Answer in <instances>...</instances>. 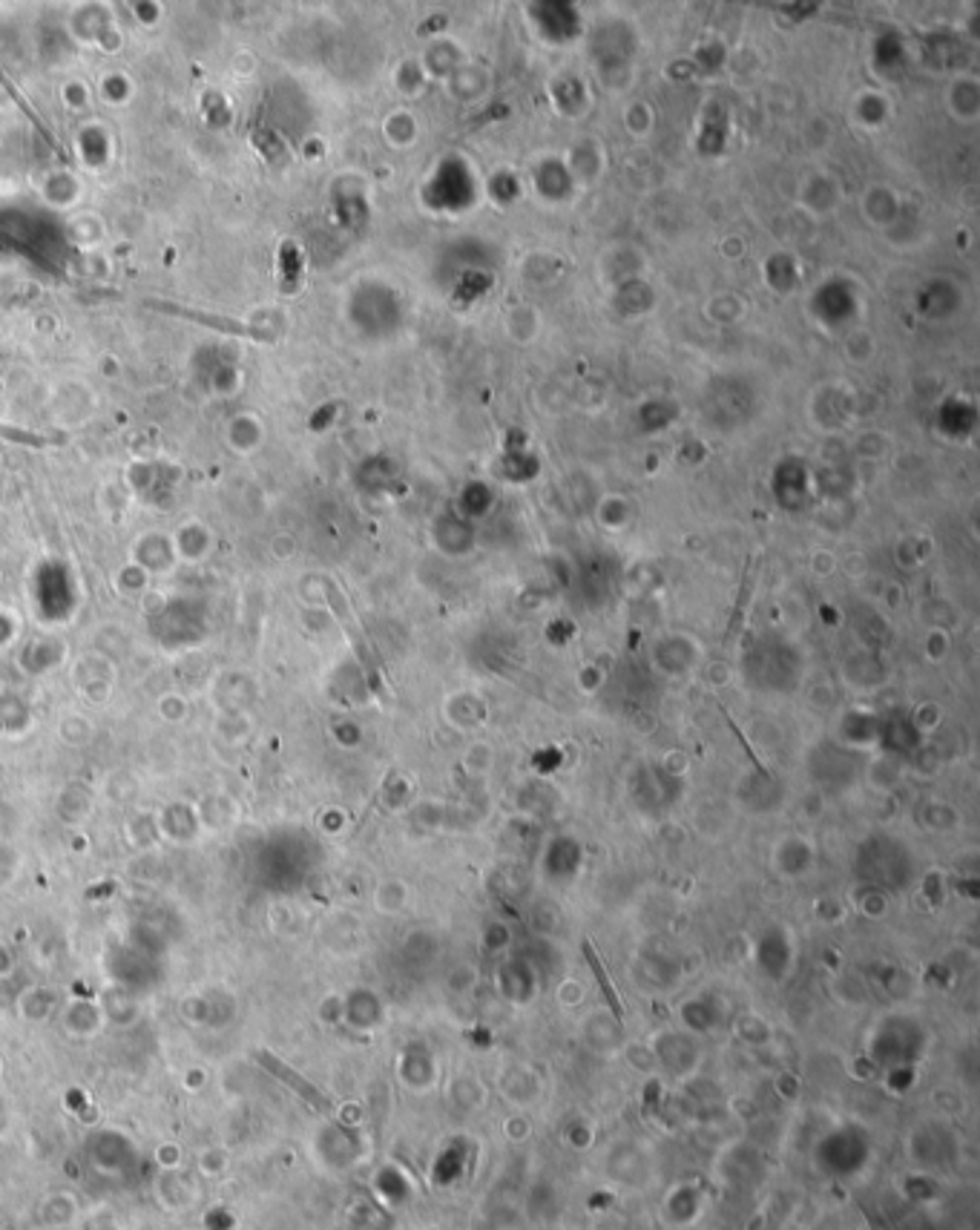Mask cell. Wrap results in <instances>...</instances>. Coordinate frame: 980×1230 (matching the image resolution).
<instances>
[{
	"mask_svg": "<svg viewBox=\"0 0 980 1230\" xmlns=\"http://www.w3.org/2000/svg\"><path fill=\"white\" fill-rule=\"evenodd\" d=\"M0 437L18 440V443H29V446H47L50 440H61V437H41V434H32V431L12 429V426H0Z\"/></svg>",
	"mask_w": 980,
	"mask_h": 1230,
	"instance_id": "cell-2",
	"label": "cell"
},
{
	"mask_svg": "<svg viewBox=\"0 0 980 1230\" xmlns=\"http://www.w3.org/2000/svg\"><path fill=\"white\" fill-rule=\"evenodd\" d=\"M147 306L159 308V310H164V313H173V316H184V319L201 322V325H210V328H219V331H228V334H236V337H247V340H265L259 331H253L250 325H245V322H236V319H225V316H213V313L207 316L204 310L173 306V303H159V300H150Z\"/></svg>",
	"mask_w": 980,
	"mask_h": 1230,
	"instance_id": "cell-1",
	"label": "cell"
}]
</instances>
